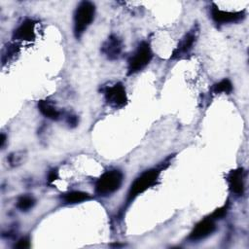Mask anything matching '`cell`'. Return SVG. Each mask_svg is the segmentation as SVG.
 <instances>
[{
	"instance_id": "obj_6",
	"label": "cell",
	"mask_w": 249,
	"mask_h": 249,
	"mask_svg": "<svg viewBox=\"0 0 249 249\" xmlns=\"http://www.w3.org/2000/svg\"><path fill=\"white\" fill-rule=\"evenodd\" d=\"M197 38V29L194 28L184 35L180 40L177 47L174 49L171 54L172 59H181L186 57L193 50Z\"/></svg>"
},
{
	"instance_id": "obj_15",
	"label": "cell",
	"mask_w": 249,
	"mask_h": 249,
	"mask_svg": "<svg viewBox=\"0 0 249 249\" xmlns=\"http://www.w3.org/2000/svg\"><path fill=\"white\" fill-rule=\"evenodd\" d=\"M35 204V199L32 196L24 195L18 198L17 200V207L20 211H28L30 210Z\"/></svg>"
},
{
	"instance_id": "obj_12",
	"label": "cell",
	"mask_w": 249,
	"mask_h": 249,
	"mask_svg": "<svg viewBox=\"0 0 249 249\" xmlns=\"http://www.w3.org/2000/svg\"><path fill=\"white\" fill-rule=\"evenodd\" d=\"M60 197L64 204H76V203L89 200L90 198V196L86 192L71 191L63 194Z\"/></svg>"
},
{
	"instance_id": "obj_18",
	"label": "cell",
	"mask_w": 249,
	"mask_h": 249,
	"mask_svg": "<svg viewBox=\"0 0 249 249\" xmlns=\"http://www.w3.org/2000/svg\"><path fill=\"white\" fill-rule=\"evenodd\" d=\"M23 154L22 153H14L9 157V162L12 166H18L22 162Z\"/></svg>"
},
{
	"instance_id": "obj_11",
	"label": "cell",
	"mask_w": 249,
	"mask_h": 249,
	"mask_svg": "<svg viewBox=\"0 0 249 249\" xmlns=\"http://www.w3.org/2000/svg\"><path fill=\"white\" fill-rule=\"evenodd\" d=\"M227 181L229 183L230 190L234 195L240 196L244 193V171L242 168H237L231 170L228 177Z\"/></svg>"
},
{
	"instance_id": "obj_3",
	"label": "cell",
	"mask_w": 249,
	"mask_h": 249,
	"mask_svg": "<svg viewBox=\"0 0 249 249\" xmlns=\"http://www.w3.org/2000/svg\"><path fill=\"white\" fill-rule=\"evenodd\" d=\"M95 7L89 1L81 2L74 13V34L80 38L94 18Z\"/></svg>"
},
{
	"instance_id": "obj_22",
	"label": "cell",
	"mask_w": 249,
	"mask_h": 249,
	"mask_svg": "<svg viewBox=\"0 0 249 249\" xmlns=\"http://www.w3.org/2000/svg\"><path fill=\"white\" fill-rule=\"evenodd\" d=\"M5 142H6V136L4 133L1 134V137H0V147L3 148L4 145H5Z\"/></svg>"
},
{
	"instance_id": "obj_1",
	"label": "cell",
	"mask_w": 249,
	"mask_h": 249,
	"mask_svg": "<svg viewBox=\"0 0 249 249\" xmlns=\"http://www.w3.org/2000/svg\"><path fill=\"white\" fill-rule=\"evenodd\" d=\"M124 174L118 169L105 171L95 182L94 192L99 196H108L116 193L122 186Z\"/></svg>"
},
{
	"instance_id": "obj_21",
	"label": "cell",
	"mask_w": 249,
	"mask_h": 249,
	"mask_svg": "<svg viewBox=\"0 0 249 249\" xmlns=\"http://www.w3.org/2000/svg\"><path fill=\"white\" fill-rule=\"evenodd\" d=\"M66 122H67V124H68L71 127H74V126H76V125L78 124V118H77V116L69 115V116H67V118H66Z\"/></svg>"
},
{
	"instance_id": "obj_16",
	"label": "cell",
	"mask_w": 249,
	"mask_h": 249,
	"mask_svg": "<svg viewBox=\"0 0 249 249\" xmlns=\"http://www.w3.org/2000/svg\"><path fill=\"white\" fill-rule=\"evenodd\" d=\"M18 46L16 44H9L2 53V62L5 63L8 61V59H11L16 53H18Z\"/></svg>"
},
{
	"instance_id": "obj_2",
	"label": "cell",
	"mask_w": 249,
	"mask_h": 249,
	"mask_svg": "<svg viewBox=\"0 0 249 249\" xmlns=\"http://www.w3.org/2000/svg\"><path fill=\"white\" fill-rule=\"evenodd\" d=\"M160 174V169H158V168H152L141 173L131 183L127 193L126 201L127 202L132 201L136 196H138L139 195L147 191L149 188L156 185L157 181L159 180Z\"/></svg>"
},
{
	"instance_id": "obj_5",
	"label": "cell",
	"mask_w": 249,
	"mask_h": 249,
	"mask_svg": "<svg viewBox=\"0 0 249 249\" xmlns=\"http://www.w3.org/2000/svg\"><path fill=\"white\" fill-rule=\"evenodd\" d=\"M103 93L106 103L114 109L123 108L127 103L126 91L122 83H115L107 86L104 89Z\"/></svg>"
},
{
	"instance_id": "obj_20",
	"label": "cell",
	"mask_w": 249,
	"mask_h": 249,
	"mask_svg": "<svg viewBox=\"0 0 249 249\" xmlns=\"http://www.w3.org/2000/svg\"><path fill=\"white\" fill-rule=\"evenodd\" d=\"M58 178V172L57 169H52L48 174V183L51 184L54 182Z\"/></svg>"
},
{
	"instance_id": "obj_8",
	"label": "cell",
	"mask_w": 249,
	"mask_h": 249,
	"mask_svg": "<svg viewBox=\"0 0 249 249\" xmlns=\"http://www.w3.org/2000/svg\"><path fill=\"white\" fill-rule=\"evenodd\" d=\"M211 17L216 23L219 24H226V23H232L237 22L244 18L245 14L242 11L239 12H229L220 10L217 6L213 5L211 9Z\"/></svg>"
},
{
	"instance_id": "obj_14",
	"label": "cell",
	"mask_w": 249,
	"mask_h": 249,
	"mask_svg": "<svg viewBox=\"0 0 249 249\" xmlns=\"http://www.w3.org/2000/svg\"><path fill=\"white\" fill-rule=\"evenodd\" d=\"M211 90L215 94H219V93H227V94H229L232 90V84H231V82L230 80L224 79V80L214 84L213 87L211 88Z\"/></svg>"
},
{
	"instance_id": "obj_17",
	"label": "cell",
	"mask_w": 249,
	"mask_h": 249,
	"mask_svg": "<svg viewBox=\"0 0 249 249\" xmlns=\"http://www.w3.org/2000/svg\"><path fill=\"white\" fill-rule=\"evenodd\" d=\"M228 208H229V206H228V203L227 204H225V205H223L222 207H219V208H217L209 217L211 218V219H213L214 221L215 220H219V219H222L226 214H227V212H228Z\"/></svg>"
},
{
	"instance_id": "obj_4",
	"label": "cell",
	"mask_w": 249,
	"mask_h": 249,
	"mask_svg": "<svg viewBox=\"0 0 249 249\" xmlns=\"http://www.w3.org/2000/svg\"><path fill=\"white\" fill-rule=\"evenodd\" d=\"M152 58L153 52L150 44L147 42H142L141 44H139L135 52L128 59L127 74L132 75L141 71L150 63Z\"/></svg>"
},
{
	"instance_id": "obj_19",
	"label": "cell",
	"mask_w": 249,
	"mask_h": 249,
	"mask_svg": "<svg viewBox=\"0 0 249 249\" xmlns=\"http://www.w3.org/2000/svg\"><path fill=\"white\" fill-rule=\"evenodd\" d=\"M30 247V242L29 239L27 237H22L20 238L16 244H15V248H19V249H25V248H29Z\"/></svg>"
},
{
	"instance_id": "obj_7",
	"label": "cell",
	"mask_w": 249,
	"mask_h": 249,
	"mask_svg": "<svg viewBox=\"0 0 249 249\" xmlns=\"http://www.w3.org/2000/svg\"><path fill=\"white\" fill-rule=\"evenodd\" d=\"M215 230H216L215 221L210 217L204 218L195 226V228L193 229V231L189 235V239L191 241L202 240L208 237L209 235H211L215 231Z\"/></svg>"
},
{
	"instance_id": "obj_13",
	"label": "cell",
	"mask_w": 249,
	"mask_h": 249,
	"mask_svg": "<svg viewBox=\"0 0 249 249\" xmlns=\"http://www.w3.org/2000/svg\"><path fill=\"white\" fill-rule=\"evenodd\" d=\"M38 109L42 115L50 120L56 121L60 118V112L48 100H40L38 102Z\"/></svg>"
},
{
	"instance_id": "obj_9",
	"label": "cell",
	"mask_w": 249,
	"mask_h": 249,
	"mask_svg": "<svg viewBox=\"0 0 249 249\" xmlns=\"http://www.w3.org/2000/svg\"><path fill=\"white\" fill-rule=\"evenodd\" d=\"M35 26H36V22L34 20L25 19L14 30L13 39L17 41H25V42L34 41L36 38Z\"/></svg>"
},
{
	"instance_id": "obj_10",
	"label": "cell",
	"mask_w": 249,
	"mask_h": 249,
	"mask_svg": "<svg viewBox=\"0 0 249 249\" xmlns=\"http://www.w3.org/2000/svg\"><path fill=\"white\" fill-rule=\"evenodd\" d=\"M123 50V44L121 39L116 35H111L103 43L101 47V52L109 59H116L120 56Z\"/></svg>"
}]
</instances>
